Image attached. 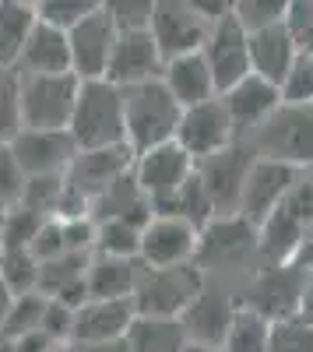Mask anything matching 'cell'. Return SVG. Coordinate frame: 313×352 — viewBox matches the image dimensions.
<instances>
[{
	"label": "cell",
	"instance_id": "cell-1",
	"mask_svg": "<svg viewBox=\"0 0 313 352\" xmlns=\"http://www.w3.org/2000/svg\"><path fill=\"white\" fill-rule=\"evenodd\" d=\"M67 134L74 141L78 152H109V148H124L127 131H124V99L120 88L99 78V81H81L78 85V99Z\"/></svg>",
	"mask_w": 313,
	"mask_h": 352
},
{
	"label": "cell",
	"instance_id": "cell-2",
	"mask_svg": "<svg viewBox=\"0 0 313 352\" xmlns=\"http://www.w3.org/2000/svg\"><path fill=\"white\" fill-rule=\"evenodd\" d=\"M120 99H124L127 148L134 155L176 141V127H180V113L183 109H180V102L173 96L165 92V85L159 78L120 88Z\"/></svg>",
	"mask_w": 313,
	"mask_h": 352
},
{
	"label": "cell",
	"instance_id": "cell-3",
	"mask_svg": "<svg viewBox=\"0 0 313 352\" xmlns=\"http://www.w3.org/2000/svg\"><path fill=\"white\" fill-rule=\"evenodd\" d=\"M205 272L197 264H180V268H145L134 285V314L137 317H183L187 307L201 296Z\"/></svg>",
	"mask_w": 313,
	"mask_h": 352
},
{
	"label": "cell",
	"instance_id": "cell-4",
	"mask_svg": "<svg viewBox=\"0 0 313 352\" xmlns=\"http://www.w3.org/2000/svg\"><path fill=\"white\" fill-rule=\"evenodd\" d=\"M257 159L281 162L289 169H303L313 162V106H286L281 102L257 127Z\"/></svg>",
	"mask_w": 313,
	"mask_h": 352
},
{
	"label": "cell",
	"instance_id": "cell-5",
	"mask_svg": "<svg viewBox=\"0 0 313 352\" xmlns=\"http://www.w3.org/2000/svg\"><path fill=\"white\" fill-rule=\"evenodd\" d=\"M21 85V131H67L78 78L74 74H18Z\"/></svg>",
	"mask_w": 313,
	"mask_h": 352
},
{
	"label": "cell",
	"instance_id": "cell-6",
	"mask_svg": "<svg viewBox=\"0 0 313 352\" xmlns=\"http://www.w3.org/2000/svg\"><path fill=\"white\" fill-rule=\"evenodd\" d=\"M194 173H197V162L180 148L176 141L134 155V187L152 204V212H162L165 204L187 187V180Z\"/></svg>",
	"mask_w": 313,
	"mask_h": 352
},
{
	"label": "cell",
	"instance_id": "cell-7",
	"mask_svg": "<svg viewBox=\"0 0 313 352\" xmlns=\"http://www.w3.org/2000/svg\"><path fill=\"white\" fill-rule=\"evenodd\" d=\"M148 32L162 53V64L173 56H187V53H201L208 43L211 25L205 21V14L197 11L194 0H155L152 11V25Z\"/></svg>",
	"mask_w": 313,
	"mask_h": 352
},
{
	"label": "cell",
	"instance_id": "cell-8",
	"mask_svg": "<svg viewBox=\"0 0 313 352\" xmlns=\"http://www.w3.org/2000/svg\"><path fill=\"white\" fill-rule=\"evenodd\" d=\"M296 184H299V173L296 169L253 155L250 173H246V180H243V194H240L236 215L246 219L253 229H261L281 208V204L289 201V194L296 190Z\"/></svg>",
	"mask_w": 313,
	"mask_h": 352
},
{
	"label": "cell",
	"instance_id": "cell-9",
	"mask_svg": "<svg viewBox=\"0 0 313 352\" xmlns=\"http://www.w3.org/2000/svg\"><path fill=\"white\" fill-rule=\"evenodd\" d=\"M176 144L194 162H205V159H211V155H218L225 148H233L236 144V127H233L229 113H225L218 96L180 113Z\"/></svg>",
	"mask_w": 313,
	"mask_h": 352
},
{
	"label": "cell",
	"instance_id": "cell-10",
	"mask_svg": "<svg viewBox=\"0 0 313 352\" xmlns=\"http://www.w3.org/2000/svg\"><path fill=\"white\" fill-rule=\"evenodd\" d=\"M197 236L201 229L176 215H152L141 229V254L137 264L145 268H180V264H194L197 257Z\"/></svg>",
	"mask_w": 313,
	"mask_h": 352
},
{
	"label": "cell",
	"instance_id": "cell-11",
	"mask_svg": "<svg viewBox=\"0 0 313 352\" xmlns=\"http://www.w3.org/2000/svg\"><path fill=\"white\" fill-rule=\"evenodd\" d=\"M117 25L109 21L106 8L99 4L84 21H78L67 32V46H71V74L78 81H99L106 78L113 46H117Z\"/></svg>",
	"mask_w": 313,
	"mask_h": 352
},
{
	"label": "cell",
	"instance_id": "cell-12",
	"mask_svg": "<svg viewBox=\"0 0 313 352\" xmlns=\"http://www.w3.org/2000/svg\"><path fill=\"white\" fill-rule=\"evenodd\" d=\"M11 155L25 180H43V176H67L78 159V148L67 131H21L11 144Z\"/></svg>",
	"mask_w": 313,
	"mask_h": 352
},
{
	"label": "cell",
	"instance_id": "cell-13",
	"mask_svg": "<svg viewBox=\"0 0 313 352\" xmlns=\"http://www.w3.org/2000/svg\"><path fill=\"white\" fill-rule=\"evenodd\" d=\"M250 162H253V152L240 148V144H233V148H225V152H218L205 162H197V180H201V187L211 201L215 219L218 215H236Z\"/></svg>",
	"mask_w": 313,
	"mask_h": 352
},
{
	"label": "cell",
	"instance_id": "cell-14",
	"mask_svg": "<svg viewBox=\"0 0 313 352\" xmlns=\"http://www.w3.org/2000/svg\"><path fill=\"white\" fill-rule=\"evenodd\" d=\"M250 250H257V229L240 215H218L211 219L201 236H197V268H225V264L243 261Z\"/></svg>",
	"mask_w": 313,
	"mask_h": 352
},
{
	"label": "cell",
	"instance_id": "cell-15",
	"mask_svg": "<svg viewBox=\"0 0 313 352\" xmlns=\"http://www.w3.org/2000/svg\"><path fill=\"white\" fill-rule=\"evenodd\" d=\"M205 60L211 67L215 78V92H229L233 85H240L250 74V50H246V32L240 28V21L229 14L218 25H211L208 43H205Z\"/></svg>",
	"mask_w": 313,
	"mask_h": 352
},
{
	"label": "cell",
	"instance_id": "cell-16",
	"mask_svg": "<svg viewBox=\"0 0 313 352\" xmlns=\"http://www.w3.org/2000/svg\"><path fill=\"white\" fill-rule=\"evenodd\" d=\"M134 303L130 300H84L74 310L71 324V345H102L127 338V328L134 324Z\"/></svg>",
	"mask_w": 313,
	"mask_h": 352
},
{
	"label": "cell",
	"instance_id": "cell-17",
	"mask_svg": "<svg viewBox=\"0 0 313 352\" xmlns=\"http://www.w3.org/2000/svg\"><path fill=\"white\" fill-rule=\"evenodd\" d=\"M159 74H162V53L152 32H120L113 56H109V67H106V81H113L117 88H127V85L152 81Z\"/></svg>",
	"mask_w": 313,
	"mask_h": 352
},
{
	"label": "cell",
	"instance_id": "cell-18",
	"mask_svg": "<svg viewBox=\"0 0 313 352\" xmlns=\"http://www.w3.org/2000/svg\"><path fill=\"white\" fill-rule=\"evenodd\" d=\"M225 113H229V120L240 131H257L268 116L281 106V96H278V85L257 78V74H246L240 85H233L229 92L218 96Z\"/></svg>",
	"mask_w": 313,
	"mask_h": 352
},
{
	"label": "cell",
	"instance_id": "cell-19",
	"mask_svg": "<svg viewBox=\"0 0 313 352\" xmlns=\"http://www.w3.org/2000/svg\"><path fill=\"white\" fill-rule=\"evenodd\" d=\"M159 81L165 85V92L180 102V109L201 106V102L218 96L205 53H187V56H173V60H165Z\"/></svg>",
	"mask_w": 313,
	"mask_h": 352
},
{
	"label": "cell",
	"instance_id": "cell-20",
	"mask_svg": "<svg viewBox=\"0 0 313 352\" xmlns=\"http://www.w3.org/2000/svg\"><path fill=\"white\" fill-rule=\"evenodd\" d=\"M246 50H250V74H257L271 85H281V78L289 74L296 53H299L286 21L271 25V28H261V32H250Z\"/></svg>",
	"mask_w": 313,
	"mask_h": 352
},
{
	"label": "cell",
	"instance_id": "cell-21",
	"mask_svg": "<svg viewBox=\"0 0 313 352\" xmlns=\"http://www.w3.org/2000/svg\"><path fill=\"white\" fill-rule=\"evenodd\" d=\"M233 317H236V303L229 296L211 292V289H201V296L187 307V314L180 317V324H183L190 342L222 349V338H225V331H229Z\"/></svg>",
	"mask_w": 313,
	"mask_h": 352
},
{
	"label": "cell",
	"instance_id": "cell-22",
	"mask_svg": "<svg viewBox=\"0 0 313 352\" xmlns=\"http://www.w3.org/2000/svg\"><path fill=\"white\" fill-rule=\"evenodd\" d=\"M18 74H71V46H67V32L53 28L46 21H36L32 36H28L18 64Z\"/></svg>",
	"mask_w": 313,
	"mask_h": 352
},
{
	"label": "cell",
	"instance_id": "cell-23",
	"mask_svg": "<svg viewBox=\"0 0 313 352\" xmlns=\"http://www.w3.org/2000/svg\"><path fill=\"white\" fill-rule=\"evenodd\" d=\"M137 275H141L137 261L92 257L89 272H84V292H89V300H130Z\"/></svg>",
	"mask_w": 313,
	"mask_h": 352
},
{
	"label": "cell",
	"instance_id": "cell-24",
	"mask_svg": "<svg viewBox=\"0 0 313 352\" xmlns=\"http://www.w3.org/2000/svg\"><path fill=\"white\" fill-rule=\"evenodd\" d=\"M124 342L130 352H183L190 338L176 317H134Z\"/></svg>",
	"mask_w": 313,
	"mask_h": 352
},
{
	"label": "cell",
	"instance_id": "cell-25",
	"mask_svg": "<svg viewBox=\"0 0 313 352\" xmlns=\"http://www.w3.org/2000/svg\"><path fill=\"white\" fill-rule=\"evenodd\" d=\"M39 14L25 0H0V67H14Z\"/></svg>",
	"mask_w": 313,
	"mask_h": 352
},
{
	"label": "cell",
	"instance_id": "cell-26",
	"mask_svg": "<svg viewBox=\"0 0 313 352\" xmlns=\"http://www.w3.org/2000/svg\"><path fill=\"white\" fill-rule=\"evenodd\" d=\"M271 349V320L253 314L250 307H236V317L222 338V352H268Z\"/></svg>",
	"mask_w": 313,
	"mask_h": 352
},
{
	"label": "cell",
	"instance_id": "cell-27",
	"mask_svg": "<svg viewBox=\"0 0 313 352\" xmlns=\"http://www.w3.org/2000/svg\"><path fill=\"white\" fill-rule=\"evenodd\" d=\"M141 229H145V222H130V219H102V222L95 226V247H99V257L137 261V254H141Z\"/></svg>",
	"mask_w": 313,
	"mask_h": 352
},
{
	"label": "cell",
	"instance_id": "cell-28",
	"mask_svg": "<svg viewBox=\"0 0 313 352\" xmlns=\"http://www.w3.org/2000/svg\"><path fill=\"white\" fill-rule=\"evenodd\" d=\"M46 219L28 212L25 204H14L8 208V219H4V232H0V254H18V250H28L36 240V232Z\"/></svg>",
	"mask_w": 313,
	"mask_h": 352
},
{
	"label": "cell",
	"instance_id": "cell-29",
	"mask_svg": "<svg viewBox=\"0 0 313 352\" xmlns=\"http://www.w3.org/2000/svg\"><path fill=\"white\" fill-rule=\"evenodd\" d=\"M21 134V85L14 67H0V144Z\"/></svg>",
	"mask_w": 313,
	"mask_h": 352
},
{
	"label": "cell",
	"instance_id": "cell-30",
	"mask_svg": "<svg viewBox=\"0 0 313 352\" xmlns=\"http://www.w3.org/2000/svg\"><path fill=\"white\" fill-rule=\"evenodd\" d=\"M289 11V0H233V18L240 21V28L250 32H261V28L281 25Z\"/></svg>",
	"mask_w": 313,
	"mask_h": 352
},
{
	"label": "cell",
	"instance_id": "cell-31",
	"mask_svg": "<svg viewBox=\"0 0 313 352\" xmlns=\"http://www.w3.org/2000/svg\"><path fill=\"white\" fill-rule=\"evenodd\" d=\"M0 282L11 289V296H25V292H39V261L18 250V254H0Z\"/></svg>",
	"mask_w": 313,
	"mask_h": 352
},
{
	"label": "cell",
	"instance_id": "cell-32",
	"mask_svg": "<svg viewBox=\"0 0 313 352\" xmlns=\"http://www.w3.org/2000/svg\"><path fill=\"white\" fill-rule=\"evenodd\" d=\"M278 96L286 106H313V53H296L289 74L278 85Z\"/></svg>",
	"mask_w": 313,
	"mask_h": 352
},
{
	"label": "cell",
	"instance_id": "cell-33",
	"mask_svg": "<svg viewBox=\"0 0 313 352\" xmlns=\"http://www.w3.org/2000/svg\"><path fill=\"white\" fill-rule=\"evenodd\" d=\"M43 314H46V296L43 292H25V296H14L11 314H8V320L0 328H4L8 338H21L28 331H39Z\"/></svg>",
	"mask_w": 313,
	"mask_h": 352
},
{
	"label": "cell",
	"instance_id": "cell-34",
	"mask_svg": "<svg viewBox=\"0 0 313 352\" xmlns=\"http://www.w3.org/2000/svg\"><path fill=\"white\" fill-rule=\"evenodd\" d=\"M95 8H99V0H39L36 14H39V21L60 28V32H71V28L78 21H84Z\"/></svg>",
	"mask_w": 313,
	"mask_h": 352
},
{
	"label": "cell",
	"instance_id": "cell-35",
	"mask_svg": "<svg viewBox=\"0 0 313 352\" xmlns=\"http://www.w3.org/2000/svg\"><path fill=\"white\" fill-rule=\"evenodd\" d=\"M109 21L117 25V32H148L155 0H109L102 4Z\"/></svg>",
	"mask_w": 313,
	"mask_h": 352
},
{
	"label": "cell",
	"instance_id": "cell-36",
	"mask_svg": "<svg viewBox=\"0 0 313 352\" xmlns=\"http://www.w3.org/2000/svg\"><path fill=\"white\" fill-rule=\"evenodd\" d=\"M268 352H313V324L292 317L271 324V349Z\"/></svg>",
	"mask_w": 313,
	"mask_h": 352
},
{
	"label": "cell",
	"instance_id": "cell-37",
	"mask_svg": "<svg viewBox=\"0 0 313 352\" xmlns=\"http://www.w3.org/2000/svg\"><path fill=\"white\" fill-rule=\"evenodd\" d=\"M25 194V173L18 169L8 144H0V208H14Z\"/></svg>",
	"mask_w": 313,
	"mask_h": 352
},
{
	"label": "cell",
	"instance_id": "cell-38",
	"mask_svg": "<svg viewBox=\"0 0 313 352\" xmlns=\"http://www.w3.org/2000/svg\"><path fill=\"white\" fill-rule=\"evenodd\" d=\"M28 254H32L39 264H46V261H56V257H64V254H67V243H64V226H60V219H46V222L39 226V232H36L32 247H28Z\"/></svg>",
	"mask_w": 313,
	"mask_h": 352
},
{
	"label": "cell",
	"instance_id": "cell-39",
	"mask_svg": "<svg viewBox=\"0 0 313 352\" xmlns=\"http://www.w3.org/2000/svg\"><path fill=\"white\" fill-rule=\"evenodd\" d=\"M71 324H74V310L64 307V303H56V300H46V314H43L39 331H43L49 342L64 345V342H71Z\"/></svg>",
	"mask_w": 313,
	"mask_h": 352
},
{
	"label": "cell",
	"instance_id": "cell-40",
	"mask_svg": "<svg viewBox=\"0 0 313 352\" xmlns=\"http://www.w3.org/2000/svg\"><path fill=\"white\" fill-rule=\"evenodd\" d=\"M74 352H130V349H127V342L120 338V342H102V345H78Z\"/></svg>",
	"mask_w": 313,
	"mask_h": 352
},
{
	"label": "cell",
	"instance_id": "cell-41",
	"mask_svg": "<svg viewBox=\"0 0 313 352\" xmlns=\"http://www.w3.org/2000/svg\"><path fill=\"white\" fill-rule=\"evenodd\" d=\"M11 303H14V296H11V289L0 282V324L8 320V314H11Z\"/></svg>",
	"mask_w": 313,
	"mask_h": 352
},
{
	"label": "cell",
	"instance_id": "cell-42",
	"mask_svg": "<svg viewBox=\"0 0 313 352\" xmlns=\"http://www.w3.org/2000/svg\"><path fill=\"white\" fill-rule=\"evenodd\" d=\"M183 352H222V349H215V345H201V342H187Z\"/></svg>",
	"mask_w": 313,
	"mask_h": 352
},
{
	"label": "cell",
	"instance_id": "cell-43",
	"mask_svg": "<svg viewBox=\"0 0 313 352\" xmlns=\"http://www.w3.org/2000/svg\"><path fill=\"white\" fill-rule=\"evenodd\" d=\"M4 219H8V208H0V232H4Z\"/></svg>",
	"mask_w": 313,
	"mask_h": 352
},
{
	"label": "cell",
	"instance_id": "cell-44",
	"mask_svg": "<svg viewBox=\"0 0 313 352\" xmlns=\"http://www.w3.org/2000/svg\"><path fill=\"white\" fill-rule=\"evenodd\" d=\"M49 352H74V349H67V345H53Z\"/></svg>",
	"mask_w": 313,
	"mask_h": 352
}]
</instances>
